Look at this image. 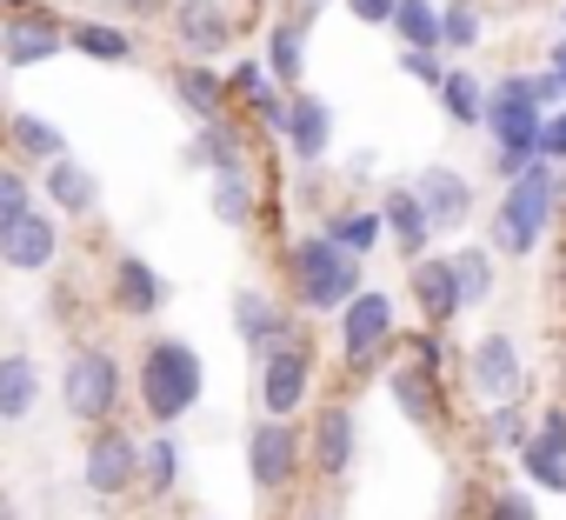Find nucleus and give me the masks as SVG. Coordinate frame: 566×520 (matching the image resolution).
<instances>
[{
    "mask_svg": "<svg viewBox=\"0 0 566 520\" xmlns=\"http://www.w3.org/2000/svg\"><path fill=\"white\" fill-rule=\"evenodd\" d=\"M307 21L314 14H294V21H280L266 34V74L280 87H301V74H307Z\"/></svg>",
    "mask_w": 566,
    "mask_h": 520,
    "instance_id": "24",
    "label": "nucleus"
},
{
    "mask_svg": "<svg viewBox=\"0 0 566 520\" xmlns=\"http://www.w3.org/2000/svg\"><path fill=\"white\" fill-rule=\"evenodd\" d=\"M440 107H447L453 127H480V121H486V87H480V74H473V67H453L447 87H440Z\"/></svg>",
    "mask_w": 566,
    "mask_h": 520,
    "instance_id": "28",
    "label": "nucleus"
},
{
    "mask_svg": "<svg viewBox=\"0 0 566 520\" xmlns=\"http://www.w3.org/2000/svg\"><path fill=\"white\" fill-rule=\"evenodd\" d=\"M174 94H180V107L200 121V127H213V121H227V81L213 74V67H200V61H187V67H174Z\"/></svg>",
    "mask_w": 566,
    "mask_h": 520,
    "instance_id": "21",
    "label": "nucleus"
},
{
    "mask_svg": "<svg viewBox=\"0 0 566 520\" xmlns=\"http://www.w3.org/2000/svg\"><path fill=\"white\" fill-rule=\"evenodd\" d=\"M307 8H321V0H307Z\"/></svg>",
    "mask_w": 566,
    "mask_h": 520,
    "instance_id": "50",
    "label": "nucleus"
},
{
    "mask_svg": "<svg viewBox=\"0 0 566 520\" xmlns=\"http://www.w3.org/2000/svg\"><path fill=\"white\" fill-rule=\"evenodd\" d=\"M160 301H167V281L147 268L140 253H120L114 260V308L134 314V321H147V314H160Z\"/></svg>",
    "mask_w": 566,
    "mask_h": 520,
    "instance_id": "16",
    "label": "nucleus"
},
{
    "mask_svg": "<svg viewBox=\"0 0 566 520\" xmlns=\"http://www.w3.org/2000/svg\"><path fill=\"white\" fill-rule=\"evenodd\" d=\"M8 141H14V154H28V160H41V167L67 160L61 127H54V121H41V114H14V121H8Z\"/></svg>",
    "mask_w": 566,
    "mask_h": 520,
    "instance_id": "27",
    "label": "nucleus"
},
{
    "mask_svg": "<svg viewBox=\"0 0 566 520\" xmlns=\"http://www.w3.org/2000/svg\"><path fill=\"white\" fill-rule=\"evenodd\" d=\"M287 268H294V294H301V308H314V314H347V308L367 294V288H360V260L340 253L327 233L294 240Z\"/></svg>",
    "mask_w": 566,
    "mask_h": 520,
    "instance_id": "4",
    "label": "nucleus"
},
{
    "mask_svg": "<svg viewBox=\"0 0 566 520\" xmlns=\"http://www.w3.org/2000/svg\"><path fill=\"white\" fill-rule=\"evenodd\" d=\"M486 134H493V174L520 180L539 154V134H546V107L533 101V74H513V81H493L486 87Z\"/></svg>",
    "mask_w": 566,
    "mask_h": 520,
    "instance_id": "1",
    "label": "nucleus"
},
{
    "mask_svg": "<svg viewBox=\"0 0 566 520\" xmlns=\"http://www.w3.org/2000/svg\"><path fill=\"white\" fill-rule=\"evenodd\" d=\"M67 48V28L48 14V8H28V14H8V28H0V61L8 67H41Z\"/></svg>",
    "mask_w": 566,
    "mask_h": 520,
    "instance_id": "11",
    "label": "nucleus"
},
{
    "mask_svg": "<svg viewBox=\"0 0 566 520\" xmlns=\"http://www.w3.org/2000/svg\"><path fill=\"white\" fill-rule=\"evenodd\" d=\"M473 41H480V8H473V0L440 8V48H473Z\"/></svg>",
    "mask_w": 566,
    "mask_h": 520,
    "instance_id": "35",
    "label": "nucleus"
},
{
    "mask_svg": "<svg viewBox=\"0 0 566 520\" xmlns=\"http://www.w3.org/2000/svg\"><path fill=\"white\" fill-rule=\"evenodd\" d=\"M34 401H41V367H34V354H0V420H28L34 414Z\"/></svg>",
    "mask_w": 566,
    "mask_h": 520,
    "instance_id": "25",
    "label": "nucleus"
},
{
    "mask_svg": "<svg viewBox=\"0 0 566 520\" xmlns=\"http://www.w3.org/2000/svg\"><path fill=\"white\" fill-rule=\"evenodd\" d=\"M174 34H180V48L193 61H213V54H227L233 21H227L220 0H174Z\"/></svg>",
    "mask_w": 566,
    "mask_h": 520,
    "instance_id": "13",
    "label": "nucleus"
},
{
    "mask_svg": "<svg viewBox=\"0 0 566 520\" xmlns=\"http://www.w3.org/2000/svg\"><path fill=\"white\" fill-rule=\"evenodd\" d=\"M486 440H493V447H526V440H533V434H526V414H520V401L486 414Z\"/></svg>",
    "mask_w": 566,
    "mask_h": 520,
    "instance_id": "38",
    "label": "nucleus"
},
{
    "mask_svg": "<svg viewBox=\"0 0 566 520\" xmlns=\"http://www.w3.org/2000/svg\"><path fill=\"white\" fill-rule=\"evenodd\" d=\"M394 347V301L387 294H360L347 314H340V354L354 374L380 367V354Z\"/></svg>",
    "mask_w": 566,
    "mask_h": 520,
    "instance_id": "8",
    "label": "nucleus"
},
{
    "mask_svg": "<svg viewBox=\"0 0 566 520\" xmlns=\"http://www.w3.org/2000/svg\"><path fill=\"white\" fill-rule=\"evenodd\" d=\"M394 401H400V414L413 420V427H440V374L433 367H420V361H407V367H394Z\"/></svg>",
    "mask_w": 566,
    "mask_h": 520,
    "instance_id": "22",
    "label": "nucleus"
},
{
    "mask_svg": "<svg viewBox=\"0 0 566 520\" xmlns=\"http://www.w3.org/2000/svg\"><path fill=\"white\" fill-rule=\"evenodd\" d=\"M413 194H420L433 233H453V227L473 220V187H467V174H453V167H427V174L413 180Z\"/></svg>",
    "mask_w": 566,
    "mask_h": 520,
    "instance_id": "14",
    "label": "nucleus"
},
{
    "mask_svg": "<svg viewBox=\"0 0 566 520\" xmlns=\"http://www.w3.org/2000/svg\"><path fill=\"white\" fill-rule=\"evenodd\" d=\"M539 154H546L553 167H566V107H559V114H546V134H539Z\"/></svg>",
    "mask_w": 566,
    "mask_h": 520,
    "instance_id": "43",
    "label": "nucleus"
},
{
    "mask_svg": "<svg viewBox=\"0 0 566 520\" xmlns=\"http://www.w3.org/2000/svg\"><path fill=\"white\" fill-rule=\"evenodd\" d=\"M559 200H566V174H559Z\"/></svg>",
    "mask_w": 566,
    "mask_h": 520,
    "instance_id": "49",
    "label": "nucleus"
},
{
    "mask_svg": "<svg viewBox=\"0 0 566 520\" xmlns=\"http://www.w3.org/2000/svg\"><path fill=\"white\" fill-rule=\"evenodd\" d=\"M347 8H354V21H367V28H394L400 0H347Z\"/></svg>",
    "mask_w": 566,
    "mask_h": 520,
    "instance_id": "44",
    "label": "nucleus"
},
{
    "mask_svg": "<svg viewBox=\"0 0 566 520\" xmlns=\"http://www.w3.org/2000/svg\"><path fill=\"white\" fill-rule=\"evenodd\" d=\"M553 207H559V167L533 160L520 180H506V200L493 207V247L500 253H533L553 227Z\"/></svg>",
    "mask_w": 566,
    "mask_h": 520,
    "instance_id": "2",
    "label": "nucleus"
},
{
    "mask_svg": "<svg viewBox=\"0 0 566 520\" xmlns=\"http://www.w3.org/2000/svg\"><path fill=\"white\" fill-rule=\"evenodd\" d=\"M34 207V187H28V174L21 167H0V233H8L21 214Z\"/></svg>",
    "mask_w": 566,
    "mask_h": 520,
    "instance_id": "36",
    "label": "nucleus"
},
{
    "mask_svg": "<svg viewBox=\"0 0 566 520\" xmlns=\"http://www.w3.org/2000/svg\"><path fill=\"white\" fill-rule=\"evenodd\" d=\"M81 480L94 500H120L134 480H140V440L120 434V427H94L87 434V460H81Z\"/></svg>",
    "mask_w": 566,
    "mask_h": 520,
    "instance_id": "7",
    "label": "nucleus"
},
{
    "mask_svg": "<svg viewBox=\"0 0 566 520\" xmlns=\"http://www.w3.org/2000/svg\"><path fill=\"white\" fill-rule=\"evenodd\" d=\"M327 141H334V107H327L321 94H294V101H287V147L314 167V160L327 154Z\"/></svg>",
    "mask_w": 566,
    "mask_h": 520,
    "instance_id": "18",
    "label": "nucleus"
},
{
    "mask_svg": "<svg viewBox=\"0 0 566 520\" xmlns=\"http://www.w3.org/2000/svg\"><path fill=\"white\" fill-rule=\"evenodd\" d=\"M526 387V367H520V347L506 334H480L473 341V394L493 401V407H513Z\"/></svg>",
    "mask_w": 566,
    "mask_h": 520,
    "instance_id": "10",
    "label": "nucleus"
},
{
    "mask_svg": "<svg viewBox=\"0 0 566 520\" xmlns=\"http://www.w3.org/2000/svg\"><path fill=\"white\" fill-rule=\"evenodd\" d=\"M413 301L433 327H447L467 301H460V274H453V260H413Z\"/></svg>",
    "mask_w": 566,
    "mask_h": 520,
    "instance_id": "17",
    "label": "nucleus"
},
{
    "mask_svg": "<svg viewBox=\"0 0 566 520\" xmlns=\"http://www.w3.org/2000/svg\"><path fill=\"white\" fill-rule=\"evenodd\" d=\"M520 460H526V474H533L546 493H566V460H553V454H539V447H520Z\"/></svg>",
    "mask_w": 566,
    "mask_h": 520,
    "instance_id": "41",
    "label": "nucleus"
},
{
    "mask_svg": "<svg viewBox=\"0 0 566 520\" xmlns=\"http://www.w3.org/2000/svg\"><path fill=\"white\" fill-rule=\"evenodd\" d=\"M41 187H48V200L61 207V214H94L101 207V180L67 154V160H54L48 174H41Z\"/></svg>",
    "mask_w": 566,
    "mask_h": 520,
    "instance_id": "26",
    "label": "nucleus"
},
{
    "mask_svg": "<svg viewBox=\"0 0 566 520\" xmlns=\"http://www.w3.org/2000/svg\"><path fill=\"white\" fill-rule=\"evenodd\" d=\"M227 94H240V101H253V107H260V101L273 94V74H266V61H240V67L227 74Z\"/></svg>",
    "mask_w": 566,
    "mask_h": 520,
    "instance_id": "37",
    "label": "nucleus"
},
{
    "mask_svg": "<svg viewBox=\"0 0 566 520\" xmlns=\"http://www.w3.org/2000/svg\"><path fill=\"white\" fill-rule=\"evenodd\" d=\"M0 8H8V14H28V8H34V0H0Z\"/></svg>",
    "mask_w": 566,
    "mask_h": 520,
    "instance_id": "47",
    "label": "nucleus"
},
{
    "mask_svg": "<svg viewBox=\"0 0 566 520\" xmlns=\"http://www.w3.org/2000/svg\"><path fill=\"white\" fill-rule=\"evenodd\" d=\"M0 520H14V500H8V493H0Z\"/></svg>",
    "mask_w": 566,
    "mask_h": 520,
    "instance_id": "48",
    "label": "nucleus"
},
{
    "mask_svg": "<svg viewBox=\"0 0 566 520\" xmlns=\"http://www.w3.org/2000/svg\"><path fill=\"white\" fill-rule=\"evenodd\" d=\"M546 67H553V74H559V87H566V41H559V48L546 54Z\"/></svg>",
    "mask_w": 566,
    "mask_h": 520,
    "instance_id": "46",
    "label": "nucleus"
},
{
    "mask_svg": "<svg viewBox=\"0 0 566 520\" xmlns=\"http://www.w3.org/2000/svg\"><path fill=\"white\" fill-rule=\"evenodd\" d=\"M307 387H314V347L294 334V341H280L260 361V407H266V420H287L307 401Z\"/></svg>",
    "mask_w": 566,
    "mask_h": 520,
    "instance_id": "6",
    "label": "nucleus"
},
{
    "mask_svg": "<svg viewBox=\"0 0 566 520\" xmlns=\"http://www.w3.org/2000/svg\"><path fill=\"white\" fill-rule=\"evenodd\" d=\"M247 474H253L260 493H280V487L301 474V434L287 420H260L247 434Z\"/></svg>",
    "mask_w": 566,
    "mask_h": 520,
    "instance_id": "9",
    "label": "nucleus"
},
{
    "mask_svg": "<svg viewBox=\"0 0 566 520\" xmlns=\"http://www.w3.org/2000/svg\"><path fill=\"white\" fill-rule=\"evenodd\" d=\"M380 227H387V214L347 207V214H327V227H321V233H327V240H334L340 253H354V260H360V253H367V247L380 240Z\"/></svg>",
    "mask_w": 566,
    "mask_h": 520,
    "instance_id": "30",
    "label": "nucleus"
},
{
    "mask_svg": "<svg viewBox=\"0 0 566 520\" xmlns=\"http://www.w3.org/2000/svg\"><path fill=\"white\" fill-rule=\"evenodd\" d=\"M187 167H207L213 180H220V174H247V141H240V127H233V121L200 127V134L187 141Z\"/></svg>",
    "mask_w": 566,
    "mask_h": 520,
    "instance_id": "19",
    "label": "nucleus"
},
{
    "mask_svg": "<svg viewBox=\"0 0 566 520\" xmlns=\"http://www.w3.org/2000/svg\"><path fill=\"white\" fill-rule=\"evenodd\" d=\"M54 253H61V227H54V214H41V207H28L8 233H0V260H8L14 274L54 268Z\"/></svg>",
    "mask_w": 566,
    "mask_h": 520,
    "instance_id": "12",
    "label": "nucleus"
},
{
    "mask_svg": "<svg viewBox=\"0 0 566 520\" xmlns=\"http://www.w3.org/2000/svg\"><path fill=\"white\" fill-rule=\"evenodd\" d=\"M314 467L327 480H340L354 467V414L347 407H321V420H314Z\"/></svg>",
    "mask_w": 566,
    "mask_h": 520,
    "instance_id": "23",
    "label": "nucleus"
},
{
    "mask_svg": "<svg viewBox=\"0 0 566 520\" xmlns=\"http://www.w3.org/2000/svg\"><path fill=\"white\" fill-rule=\"evenodd\" d=\"M114 14H160V8H174V0H107Z\"/></svg>",
    "mask_w": 566,
    "mask_h": 520,
    "instance_id": "45",
    "label": "nucleus"
},
{
    "mask_svg": "<svg viewBox=\"0 0 566 520\" xmlns=\"http://www.w3.org/2000/svg\"><path fill=\"white\" fill-rule=\"evenodd\" d=\"M400 67H407L420 87H433V94H440V87H447V74H453V67H440V54H420V48H400Z\"/></svg>",
    "mask_w": 566,
    "mask_h": 520,
    "instance_id": "40",
    "label": "nucleus"
},
{
    "mask_svg": "<svg viewBox=\"0 0 566 520\" xmlns=\"http://www.w3.org/2000/svg\"><path fill=\"white\" fill-rule=\"evenodd\" d=\"M233 334L247 341V354H260V361H266L280 341H294V321L280 314L260 288H240V294H233Z\"/></svg>",
    "mask_w": 566,
    "mask_h": 520,
    "instance_id": "15",
    "label": "nucleus"
},
{
    "mask_svg": "<svg viewBox=\"0 0 566 520\" xmlns=\"http://www.w3.org/2000/svg\"><path fill=\"white\" fill-rule=\"evenodd\" d=\"M67 48L87 54V61H134V34H127V28H107V21L67 28Z\"/></svg>",
    "mask_w": 566,
    "mask_h": 520,
    "instance_id": "29",
    "label": "nucleus"
},
{
    "mask_svg": "<svg viewBox=\"0 0 566 520\" xmlns=\"http://www.w3.org/2000/svg\"><path fill=\"white\" fill-rule=\"evenodd\" d=\"M394 34H400V48L440 54V8H433V0H400V14H394Z\"/></svg>",
    "mask_w": 566,
    "mask_h": 520,
    "instance_id": "32",
    "label": "nucleus"
},
{
    "mask_svg": "<svg viewBox=\"0 0 566 520\" xmlns=\"http://www.w3.org/2000/svg\"><path fill=\"white\" fill-rule=\"evenodd\" d=\"M213 220L220 227H247L253 220V174H220L213 180Z\"/></svg>",
    "mask_w": 566,
    "mask_h": 520,
    "instance_id": "33",
    "label": "nucleus"
},
{
    "mask_svg": "<svg viewBox=\"0 0 566 520\" xmlns=\"http://www.w3.org/2000/svg\"><path fill=\"white\" fill-rule=\"evenodd\" d=\"M200 387H207V367H200V354L187 341H174V334L147 341V354H140V407L160 427H174L180 414H193Z\"/></svg>",
    "mask_w": 566,
    "mask_h": 520,
    "instance_id": "3",
    "label": "nucleus"
},
{
    "mask_svg": "<svg viewBox=\"0 0 566 520\" xmlns=\"http://www.w3.org/2000/svg\"><path fill=\"white\" fill-rule=\"evenodd\" d=\"M559 21H566V14H559Z\"/></svg>",
    "mask_w": 566,
    "mask_h": 520,
    "instance_id": "51",
    "label": "nucleus"
},
{
    "mask_svg": "<svg viewBox=\"0 0 566 520\" xmlns=\"http://www.w3.org/2000/svg\"><path fill=\"white\" fill-rule=\"evenodd\" d=\"M61 407L81 420V427H114V407H120V361L107 347H74L67 367H61Z\"/></svg>",
    "mask_w": 566,
    "mask_h": 520,
    "instance_id": "5",
    "label": "nucleus"
},
{
    "mask_svg": "<svg viewBox=\"0 0 566 520\" xmlns=\"http://www.w3.org/2000/svg\"><path fill=\"white\" fill-rule=\"evenodd\" d=\"M486 520H539V513H533V500H526L520 487H500V493L486 500Z\"/></svg>",
    "mask_w": 566,
    "mask_h": 520,
    "instance_id": "42",
    "label": "nucleus"
},
{
    "mask_svg": "<svg viewBox=\"0 0 566 520\" xmlns=\"http://www.w3.org/2000/svg\"><path fill=\"white\" fill-rule=\"evenodd\" d=\"M526 447H539V454H553V460H566V407H546Z\"/></svg>",
    "mask_w": 566,
    "mask_h": 520,
    "instance_id": "39",
    "label": "nucleus"
},
{
    "mask_svg": "<svg viewBox=\"0 0 566 520\" xmlns=\"http://www.w3.org/2000/svg\"><path fill=\"white\" fill-rule=\"evenodd\" d=\"M174 480H180V447H174L167 434L140 440V487H147L154 500H167V493H174Z\"/></svg>",
    "mask_w": 566,
    "mask_h": 520,
    "instance_id": "31",
    "label": "nucleus"
},
{
    "mask_svg": "<svg viewBox=\"0 0 566 520\" xmlns=\"http://www.w3.org/2000/svg\"><path fill=\"white\" fill-rule=\"evenodd\" d=\"M380 214H387V233L400 240V253H407V260H427V240H433V220H427V207H420V194H413V187H387V200H380Z\"/></svg>",
    "mask_w": 566,
    "mask_h": 520,
    "instance_id": "20",
    "label": "nucleus"
},
{
    "mask_svg": "<svg viewBox=\"0 0 566 520\" xmlns=\"http://www.w3.org/2000/svg\"><path fill=\"white\" fill-rule=\"evenodd\" d=\"M453 274H460V301L467 308H480L493 294V260H486V247H460L453 253Z\"/></svg>",
    "mask_w": 566,
    "mask_h": 520,
    "instance_id": "34",
    "label": "nucleus"
}]
</instances>
